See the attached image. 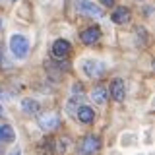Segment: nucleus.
Listing matches in <instances>:
<instances>
[{
  "label": "nucleus",
  "instance_id": "1",
  "mask_svg": "<svg viewBox=\"0 0 155 155\" xmlns=\"http://www.w3.org/2000/svg\"><path fill=\"white\" fill-rule=\"evenodd\" d=\"M10 51H12V54L16 58H25L29 52V41L23 35L16 33V35L10 37Z\"/></svg>",
  "mask_w": 155,
  "mask_h": 155
},
{
  "label": "nucleus",
  "instance_id": "2",
  "mask_svg": "<svg viewBox=\"0 0 155 155\" xmlns=\"http://www.w3.org/2000/svg\"><path fill=\"white\" fill-rule=\"evenodd\" d=\"M76 10L80 14H84V16H87V18H101L103 16V8H99L97 4L89 2V0H78Z\"/></svg>",
  "mask_w": 155,
  "mask_h": 155
},
{
  "label": "nucleus",
  "instance_id": "3",
  "mask_svg": "<svg viewBox=\"0 0 155 155\" xmlns=\"http://www.w3.org/2000/svg\"><path fill=\"white\" fill-rule=\"evenodd\" d=\"M99 149H101V140L97 138L95 134H89V136L84 138L80 151H81V155H95Z\"/></svg>",
  "mask_w": 155,
  "mask_h": 155
},
{
  "label": "nucleus",
  "instance_id": "4",
  "mask_svg": "<svg viewBox=\"0 0 155 155\" xmlns=\"http://www.w3.org/2000/svg\"><path fill=\"white\" fill-rule=\"evenodd\" d=\"M105 62H99V60H85L84 62V72L89 78H101L105 74Z\"/></svg>",
  "mask_w": 155,
  "mask_h": 155
},
{
  "label": "nucleus",
  "instance_id": "5",
  "mask_svg": "<svg viewBox=\"0 0 155 155\" xmlns=\"http://www.w3.org/2000/svg\"><path fill=\"white\" fill-rule=\"evenodd\" d=\"M58 124H60V118H58L56 113H45V114L39 116V126L43 130H47V132L48 130H54Z\"/></svg>",
  "mask_w": 155,
  "mask_h": 155
},
{
  "label": "nucleus",
  "instance_id": "6",
  "mask_svg": "<svg viewBox=\"0 0 155 155\" xmlns=\"http://www.w3.org/2000/svg\"><path fill=\"white\" fill-rule=\"evenodd\" d=\"M52 54L56 58H66L70 54V43L66 39H56L54 45H52Z\"/></svg>",
  "mask_w": 155,
  "mask_h": 155
},
{
  "label": "nucleus",
  "instance_id": "7",
  "mask_svg": "<svg viewBox=\"0 0 155 155\" xmlns=\"http://www.w3.org/2000/svg\"><path fill=\"white\" fill-rule=\"evenodd\" d=\"M80 37H81V43H85V45H93V43L99 41L101 29H99V27H87Z\"/></svg>",
  "mask_w": 155,
  "mask_h": 155
},
{
  "label": "nucleus",
  "instance_id": "8",
  "mask_svg": "<svg viewBox=\"0 0 155 155\" xmlns=\"http://www.w3.org/2000/svg\"><path fill=\"white\" fill-rule=\"evenodd\" d=\"M110 95H113L114 101H124V81L122 80H113V84H110Z\"/></svg>",
  "mask_w": 155,
  "mask_h": 155
},
{
  "label": "nucleus",
  "instance_id": "9",
  "mask_svg": "<svg viewBox=\"0 0 155 155\" xmlns=\"http://www.w3.org/2000/svg\"><path fill=\"white\" fill-rule=\"evenodd\" d=\"M107 97H109V91H107V87L103 85H97L93 91H91V99H93V103L97 105H105Z\"/></svg>",
  "mask_w": 155,
  "mask_h": 155
},
{
  "label": "nucleus",
  "instance_id": "10",
  "mask_svg": "<svg viewBox=\"0 0 155 155\" xmlns=\"http://www.w3.org/2000/svg\"><path fill=\"white\" fill-rule=\"evenodd\" d=\"M93 118H95V113H93V109L91 107H80L78 109V120H81L84 124H89V122H93Z\"/></svg>",
  "mask_w": 155,
  "mask_h": 155
},
{
  "label": "nucleus",
  "instance_id": "11",
  "mask_svg": "<svg viewBox=\"0 0 155 155\" xmlns=\"http://www.w3.org/2000/svg\"><path fill=\"white\" fill-rule=\"evenodd\" d=\"M113 21L114 23H126L130 19V10L128 8H124V6H120V8H116L114 12H113Z\"/></svg>",
  "mask_w": 155,
  "mask_h": 155
},
{
  "label": "nucleus",
  "instance_id": "12",
  "mask_svg": "<svg viewBox=\"0 0 155 155\" xmlns=\"http://www.w3.org/2000/svg\"><path fill=\"white\" fill-rule=\"evenodd\" d=\"M16 138V134H14V128L8 124H0V142H12V140Z\"/></svg>",
  "mask_w": 155,
  "mask_h": 155
},
{
  "label": "nucleus",
  "instance_id": "13",
  "mask_svg": "<svg viewBox=\"0 0 155 155\" xmlns=\"http://www.w3.org/2000/svg\"><path fill=\"white\" fill-rule=\"evenodd\" d=\"M21 109H23V113H27V114H35L39 110V103L35 99H23L21 101Z\"/></svg>",
  "mask_w": 155,
  "mask_h": 155
},
{
  "label": "nucleus",
  "instance_id": "14",
  "mask_svg": "<svg viewBox=\"0 0 155 155\" xmlns=\"http://www.w3.org/2000/svg\"><path fill=\"white\" fill-rule=\"evenodd\" d=\"M72 93H84V85H81V84H74V85H72Z\"/></svg>",
  "mask_w": 155,
  "mask_h": 155
},
{
  "label": "nucleus",
  "instance_id": "15",
  "mask_svg": "<svg viewBox=\"0 0 155 155\" xmlns=\"http://www.w3.org/2000/svg\"><path fill=\"white\" fill-rule=\"evenodd\" d=\"M101 2H103L105 6H110V4H114V0H101Z\"/></svg>",
  "mask_w": 155,
  "mask_h": 155
},
{
  "label": "nucleus",
  "instance_id": "16",
  "mask_svg": "<svg viewBox=\"0 0 155 155\" xmlns=\"http://www.w3.org/2000/svg\"><path fill=\"white\" fill-rule=\"evenodd\" d=\"M10 155H21V153H19V151H18V149H16V151H14V153H10Z\"/></svg>",
  "mask_w": 155,
  "mask_h": 155
},
{
  "label": "nucleus",
  "instance_id": "17",
  "mask_svg": "<svg viewBox=\"0 0 155 155\" xmlns=\"http://www.w3.org/2000/svg\"><path fill=\"white\" fill-rule=\"evenodd\" d=\"M4 114V109H2V105H0V116H2Z\"/></svg>",
  "mask_w": 155,
  "mask_h": 155
},
{
  "label": "nucleus",
  "instance_id": "18",
  "mask_svg": "<svg viewBox=\"0 0 155 155\" xmlns=\"http://www.w3.org/2000/svg\"><path fill=\"white\" fill-rule=\"evenodd\" d=\"M0 29H2V18H0Z\"/></svg>",
  "mask_w": 155,
  "mask_h": 155
},
{
  "label": "nucleus",
  "instance_id": "19",
  "mask_svg": "<svg viewBox=\"0 0 155 155\" xmlns=\"http://www.w3.org/2000/svg\"><path fill=\"white\" fill-rule=\"evenodd\" d=\"M12 2H18V0H12Z\"/></svg>",
  "mask_w": 155,
  "mask_h": 155
}]
</instances>
